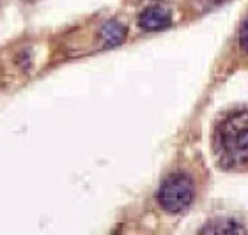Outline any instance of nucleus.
Segmentation results:
<instances>
[{"instance_id": "obj_3", "label": "nucleus", "mask_w": 248, "mask_h": 235, "mask_svg": "<svg viewBox=\"0 0 248 235\" xmlns=\"http://www.w3.org/2000/svg\"><path fill=\"white\" fill-rule=\"evenodd\" d=\"M172 23V11L163 4H153L142 9L139 15V27L145 32L163 30Z\"/></svg>"}, {"instance_id": "obj_5", "label": "nucleus", "mask_w": 248, "mask_h": 235, "mask_svg": "<svg viewBox=\"0 0 248 235\" xmlns=\"http://www.w3.org/2000/svg\"><path fill=\"white\" fill-rule=\"evenodd\" d=\"M21 2H25V4H36L39 0H21Z\"/></svg>"}, {"instance_id": "obj_2", "label": "nucleus", "mask_w": 248, "mask_h": 235, "mask_svg": "<svg viewBox=\"0 0 248 235\" xmlns=\"http://www.w3.org/2000/svg\"><path fill=\"white\" fill-rule=\"evenodd\" d=\"M197 196H199V182L195 179V174L185 166L172 168L161 179L156 191V202L160 209L169 216L186 214L193 207Z\"/></svg>"}, {"instance_id": "obj_1", "label": "nucleus", "mask_w": 248, "mask_h": 235, "mask_svg": "<svg viewBox=\"0 0 248 235\" xmlns=\"http://www.w3.org/2000/svg\"><path fill=\"white\" fill-rule=\"evenodd\" d=\"M209 147L218 170L248 175V103L229 104L215 115Z\"/></svg>"}, {"instance_id": "obj_4", "label": "nucleus", "mask_w": 248, "mask_h": 235, "mask_svg": "<svg viewBox=\"0 0 248 235\" xmlns=\"http://www.w3.org/2000/svg\"><path fill=\"white\" fill-rule=\"evenodd\" d=\"M238 39H236V44H238V51L243 57L248 59V15L245 16V20L239 23L238 29Z\"/></svg>"}]
</instances>
